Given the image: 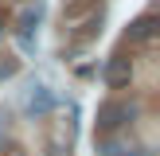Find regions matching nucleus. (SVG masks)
<instances>
[{
    "label": "nucleus",
    "mask_w": 160,
    "mask_h": 156,
    "mask_svg": "<svg viewBox=\"0 0 160 156\" xmlns=\"http://www.w3.org/2000/svg\"><path fill=\"white\" fill-rule=\"evenodd\" d=\"M16 23H20V27H16V31H20V39H28L31 27L39 23V4H28V8L20 12V20H16Z\"/></svg>",
    "instance_id": "39448f33"
},
{
    "label": "nucleus",
    "mask_w": 160,
    "mask_h": 156,
    "mask_svg": "<svg viewBox=\"0 0 160 156\" xmlns=\"http://www.w3.org/2000/svg\"><path fill=\"white\" fill-rule=\"evenodd\" d=\"M133 82V62L129 59H109L106 62V86L109 90H125Z\"/></svg>",
    "instance_id": "f03ea898"
},
{
    "label": "nucleus",
    "mask_w": 160,
    "mask_h": 156,
    "mask_svg": "<svg viewBox=\"0 0 160 156\" xmlns=\"http://www.w3.org/2000/svg\"><path fill=\"white\" fill-rule=\"evenodd\" d=\"M156 31H160L156 16H141V20L129 23V39H133V43H141V47H152V43H156Z\"/></svg>",
    "instance_id": "7ed1b4c3"
},
{
    "label": "nucleus",
    "mask_w": 160,
    "mask_h": 156,
    "mask_svg": "<svg viewBox=\"0 0 160 156\" xmlns=\"http://www.w3.org/2000/svg\"><path fill=\"white\" fill-rule=\"evenodd\" d=\"M129 113H133L129 105H121V101H109V105H102V109H98V129H102V133L121 129V125L129 121Z\"/></svg>",
    "instance_id": "f257e3e1"
},
{
    "label": "nucleus",
    "mask_w": 160,
    "mask_h": 156,
    "mask_svg": "<svg viewBox=\"0 0 160 156\" xmlns=\"http://www.w3.org/2000/svg\"><path fill=\"white\" fill-rule=\"evenodd\" d=\"M51 105H55V98H51V94L43 90V86H35V90L28 94V113H31V117H43V113H47Z\"/></svg>",
    "instance_id": "20e7f679"
},
{
    "label": "nucleus",
    "mask_w": 160,
    "mask_h": 156,
    "mask_svg": "<svg viewBox=\"0 0 160 156\" xmlns=\"http://www.w3.org/2000/svg\"><path fill=\"white\" fill-rule=\"evenodd\" d=\"M4 156H28V148H23V144H8Z\"/></svg>",
    "instance_id": "423d86ee"
},
{
    "label": "nucleus",
    "mask_w": 160,
    "mask_h": 156,
    "mask_svg": "<svg viewBox=\"0 0 160 156\" xmlns=\"http://www.w3.org/2000/svg\"><path fill=\"white\" fill-rule=\"evenodd\" d=\"M0 35H4V12H0Z\"/></svg>",
    "instance_id": "0eeeda50"
}]
</instances>
